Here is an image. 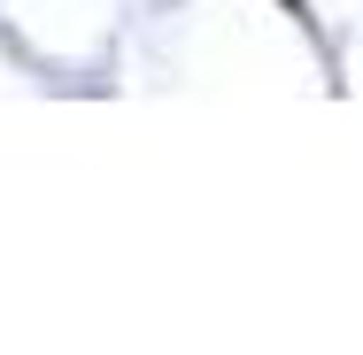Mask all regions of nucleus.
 <instances>
[]
</instances>
